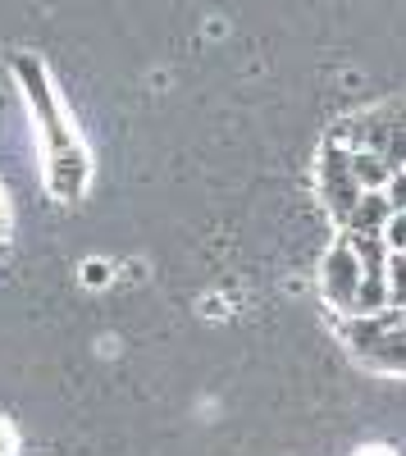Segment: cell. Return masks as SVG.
I'll return each mask as SVG.
<instances>
[{
	"mask_svg": "<svg viewBox=\"0 0 406 456\" xmlns=\"http://www.w3.org/2000/svg\"><path fill=\"white\" fill-rule=\"evenodd\" d=\"M14 78L37 114V124H42V142H46V183H51V197L55 201H78L87 192V178H92V160H87V146L78 142V133H73V124L64 119L60 110V96L46 78L42 60L32 55H19L14 60Z\"/></svg>",
	"mask_w": 406,
	"mask_h": 456,
	"instance_id": "cell-1",
	"label": "cell"
},
{
	"mask_svg": "<svg viewBox=\"0 0 406 456\" xmlns=\"http://www.w3.org/2000/svg\"><path fill=\"white\" fill-rule=\"evenodd\" d=\"M334 324L361 365L406 379V306H384V311H365V315H334Z\"/></svg>",
	"mask_w": 406,
	"mask_h": 456,
	"instance_id": "cell-2",
	"label": "cell"
},
{
	"mask_svg": "<svg viewBox=\"0 0 406 456\" xmlns=\"http://www.w3.org/2000/svg\"><path fill=\"white\" fill-rule=\"evenodd\" d=\"M365 274H370V265H365L361 247L347 233H338L334 247H329L324 260H320V297H324V306L334 315H356Z\"/></svg>",
	"mask_w": 406,
	"mask_h": 456,
	"instance_id": "cell-3",
	"label": "cell"
},
{
	"mask_svg": "<svg viewBox=\"0 0 406 456\" xmlns=\"http://www.w3.org/2000/svg\"><path fill=\"white\" fill-rule=\"evenodd\" d=\"M365 192H370V187L361 183V174L352 165V146H343L338 137H329L324 151H320V197H324V210L334 215L338 228L352 219V210L361 206Z\"/></svg>",
	"mask_w": 406,
	"mask_h": 456,
	"instance_id": "cell-4",
	"label": "cell"
},
{
	"mask_svg": "<svg viewBox=\"0 0 406 456\" xmlns=\"http://www.w3.org/2000/svg\"><path fill=\"white\" fill-rule=\"evenodd\" d=\"M388 292H393V306H406V251L388 256Z\"/></svg>",
	"mask_w": 406,
	"mask_h": 456,
	"instance_id": "cell-5",
	"label": "cell"
},
{
	"mask_svg": "<svg viewBox=\"0 0 406 456\" xmlns=\"http://www.w3.org/2000/svg\"><path fill=\"white\" fill-rule=\"evenodd\" d=\"M384 192H388L393 210H406V169H402V174H397V178H393V183L384 187Z\"/></svg>",
	"mask_w": 406,
	"mask_h": 456,
	"instance_id": "cell-6",
	"label": "cell"
},
{
	"mask_svg": "<svg viewBox=\"0 0 406 456\" xmlns=\"http://www.w3.org/2000/svg\"><path fill=\"white\" fill-rule=\"evenodd\" d=\"M352 456H397V447H388V443H361Z\"/></svg>",
	"mask_w": 406,
	"mask_h": 456,
	"instance_id": "cell-7",
	"label": "cell"
},
{
	"mask_svg": "<svg viewBox=\"0 0 406 456\" xmlns=\"http://www.w3.org/2000/svg\"><path fill=\"white\" fill-rule=\"evenodd\" d=\"M105 279H110V270H105V265H101V260H87V283L96 288V283H105Z\"/></svg>",
	"mask_w": 406,
	"mask_h": 456,
	"instance_id": "cell-8",
	"label": "cell"
},
{
	"mask_svg": "<svg viewBox=\"0 0 406 456\" xmlns=\"http://www.w3.org/2000/svg\"><path fill=\"white\" fill-rule=\"evenodd\" d=\"M0 456H14V429L0 420Z\"/></svg>",
	"mask_w": 406,
	"mask_h": 456,
	"instance_id": "cell-9",
	"label": "cell"
},
{
	"mask_svg": "<svg viewBox=\"0 0 406 456\" xmlns=\"http://www.w3.org/2000/svg\"><path fill=\"white\" fill-rule=\"evenodd\" d=\"M0 215H5V206H0Z\"/></svg>",
	"mask_w": 406,
	"mask_h": 456,
	"instance_id": "cell-10",
	"label": "cell"
}]
</instances>
